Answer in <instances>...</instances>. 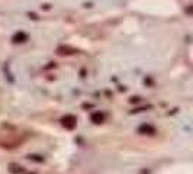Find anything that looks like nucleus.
Wrapping results in <instances>:
<instances>
[{"label":"nucleus","mask_w":193,"mask_h":174,"mask_svg":"<svg viewBox=\"0 0 193 174\" xmlns=\"http://www.w3.org/2000/svg\"><path fill=\"white\" fill-rule=\"evenodd\" d=\"M9 171L12 174H23L25 173V168L22 166H19V164H10L9 166Z\"/></svg>","instance_id":"nucleus-7"},{"label":"nucleus","mask_w":193,"mask_h":174,"mask_svg":"<svg viewBox=\"0 0 193 174\" xmlns=\"http://www.w3.org/2000/svg\"><path fill=\"white\" fill-rule=\"evenodd\" d=\"M131 103H134V102H139V97H131V100H129Z\"/></svg>","instance_id":"nucleus-9"},{"label":"nucleus","mask_w":193,"mask_h":174,"mask_svg":"<svg viewBox=\"0 0 193 174\" xmlns=\"http://www.w3.org/2000/svg\"><path fill=\"white\" fill-rule=\"evenodd\" d=\"M12 41L15 44H19V42H25V41H28V35L25 34V32H22V31H19V32H16V34L13 35Z\"/></svg>","instance_id":"nucleus-5"},{"label":"nucleus","mask_w":193,"mask_h":174,"mask_svg":"<svg viewBox=\"0 0 193 174\" xmlns=\"http://www.w3.org/2000/svg\"><path fill=\"white\" fill-rule=\"evenodd\" d=\"M57 52H58L60 55H71V54H76V52H79V51H77L76 48L65 47V45H63V47H58Z\"/></svg>","instance_id":"nucleus-4"},{"label":"nucleus","mask_w":193,"mask_h":174,"mask_svg":"<svg viewBox=\"0 0 193 174\" xmlns=\"http://www.w3.org/2000/svg\"><path fill=\"white\" fill-rule=\"evenodd\" d=\"M31 174H35V173H31Z\"/></svg>","instance_id":"nucleus-10"},{"label":"nucleus","mask_w":193,"mask_h":174,"mask_svg":"<svg viewBox=\"0 0 193 174\" xmlns=\"http://www.w3.org/2000/svg\"><path fill=\"white\" fill-rule=\"evenodd\" d=\"M90 119H92V122H93V123L99 125V123H102L103 120H105V115H103L102 112H93L92 116H90Z\"/></svg>","instance_id":"nucleus-6"},{"label":"nucleus","mask_w":193,"mask_h":174,"mask_svg":"<svg viewBox=\"0 0 193 174\" xmlns=\"http://www.w3.org/2000/svg\"><path fill=\"white\" fill-rule=\"evenodd\" d=\"M138 134L141 135H154L155 134V128L152 125H148V123H144L138 128Z\"/></svg>","instance_id":"nucleus-3"},{"label":"nucleus","mask_w":193,"mask_h":174,"mask_svg":"<svg viewBox=\"0 0 193 174\" xmlns=\"http://www.w3.org/2000/svg\"><path fill=\"white\" fill-rule=\"evenodd\" d=\"M61 123H63V126L65 129H74L77 125V118L74 115H65L63 119H61Z\"/></svg>","instance_id":"nucleus-2"},{"label":"nucleus","mask_w":193,"mask_h":174,"mask_svg":"<svg viewBox=\"0 0 193 174\" xmlns=\"http://www.w3.org/2000/svg\"><path fill=\"white\" fill-rule=\"evenodd\" d=\"M23 138H19L16 135H9V136H4L3 139H0V147L3 148H15L17 145L22 144Z\"/></svg>","instance_id":"nucleus-1"},{"label":"nucleus","mask_w":193,"mask_h":174,"mask_svg":"<svg viewBox=\"0 0 193 174\" xmlns=\"http://www.w3.org/2000/svg\"><path fill=\"white\" fill-rule=\"evenodd\" d=\"M31 160H34V161H38V162H42L44 161V158L39 157V155H29Z\"/></svg>","instance_id":"nucleus-8"}]
</instances>
